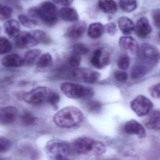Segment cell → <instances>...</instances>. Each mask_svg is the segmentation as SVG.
Masks as SVG:
<instances>
[{"mask_svg": "<svg viewBox=\"0 0 160 160\" xmlns=\"http://www.w3.org/2000/svg\"><path fill=\"white\" fill-rule=\"evenodd\" d=\"M136 65L140 66L149 72L160 61V52L155 46L144 43L141 45L137 52Z\"/></svg>", "mask_w": 160, "mask_h": 160, "instance_id": "obj_3", "label": "cell"}, {"mask_svg": "<svg viewBox=\"0 0 160 160\" xmlns=\"http://www.w3.org/2000/svg\"><path fill=\"white\" fill-rule=\"evenodd\" d=\"M105 31L110 36H114L116 34V24L113 22L109 23L104 25Z\"/></svg>", "mask_w": 160, "mask_h": 160, "instance_id": "obj_40", "label": "cell"}, {"mask_svg": "<svg viewBox=\"0 0 160 160\" xmlns=\"http://www.w3.org/2000/svg\"><path fill=\"white\" fill-rule=\"evenodd\" d=\"M86 26L85 22H77L68 28L64 34L65 37L74 40L81 38L85 32Z\"/></svg>", "mask_w": 160, "mask_h": 160, "instance_id": "obj_12", "label": "cell"}, {"mask_svg": "<svg viewBox=\"0 0 160 160\" xmlns=\"http://www.w3.org/2000/svg\"><path fill=\"white\" fill-rule=\"evenodd\" d=\"M22 122L26 125H32L35 123L36 118L31 113L25 112L22 115Z\"/></svg>", "mask_w": 160, "mask_h": 160, "instance_id": "obj_36", "label": "cell"}, {"mask_svg": "<svg viewBox=\"0 0 160 160\" xmlns=\"http://www.w3.org/2000/svg\"><path fill=\"white\" fill-rule=\"evenodd\" d=\"M6 34L10 37H15L20 33L19 23L18 21L11 19L7 21L4 24Z\"/></svg>", "mask_w": 160, "mask_h": 160, "instance_id": "obj_23", "label": "cell"}, {"mask_svg": "<svg viewBox=\"0 0 160 160\" xmlns=\"http://www.w3.org/2000/svg\"><path fill=\"white\" fill-rule=\"evenodd\" d=\"M99 8L103 13L114 14L117 12L118 6L114 0H98Z\"/></svg>", "mask_w": 160, "mask_h": 160, "instance_id": "obj_22", "label": "cell"}, {"mask_svg": "<svg viewBox=\"0 0 160 160\" xmlns=\"http://www.w3.org/2000/svg\"><path fill=\"white\" fill-rule=\"evenodd\" d=\"M119 3L121 9L127 13L132 12L137 8L136 0H119Z\"/></svg>", "mask_w": 160, "mask_h": 160, "instance_id": "obj_26", "label": "cell"}, {"mask_svg": "<svg viewBox=\"0 0 160 160\" xmlns=\"http://www.w3.org/2000/svg\"><path fill=\"white\" fill-rule=\"evenodd\" d=\"M115 79L117 81L120 83H125L128 79V74L127 72L123 71H115L114 73Z\"/></svg>", "mask_w": 160, "mask_h": 160, "instance_id": "obj_39", "label": "cell"}, {"mask_svg": "<svg viewBox=\"0 0 160 160\" xmlns=\"http://www.w3.org/2000/svg\"><path fill=\"white\" fill-rule=\"evenodd\" d=\"M153 106L152 101L142 95L137 96L130 103L132 110L138 116L141 117L148 115Z\"/></svg>", "mask_w": 160, "mask_h": 160, "instance_id": "obj_8", "label": "cell"}, {"mask_svg": "<svg viewBox=\"0 0 160 160\" xmlns=\"http://www.w3.org/2000/svg\"><path fill=\"white\" fill-rule=\"evenodd\" d=\"M15 45L19 49L34 47L38 44L30 32H20L15 37Z\"/></svg>", "mask_w": 160, "mask_h": 160, "instance_id": "obj_11", "label": "cell"}, {"mask_svg": "<svg viewBox=\"0 0 160 160\" xmlns=\"http://www.w3.org/2000/svg\"><path fill=\"white\" fill-rule=\"evenodd\" d=\"M18 111L15 107L8 106L0 109V125H7L16 121Z\"/></svg>", "mask_w": 160, "mask_h": 160, "instance_id": "obj_13", "label": "cell"}, {"mask_svg": "<svg viewBox=\"0 0 160 160\" xmlns=\"http://www.w3.org/2000/svg\"><path fill=\"white\" fill-rule=\"evenodd\" d=\"M143 124L149 129L160 130V111H154L148 114L144 120Z\"/></svg>", "mask_w": 160, "mask_h": 160, "instance_id": "obj_16", "label": "cell"}, {"mask_svg": "<svg viewBox=\"0 0 160 160\" xmlns=\"http://www.w3.org/2000/svg\"><path fill=\"white\" fill-rule=\"evenodd\" d=\"M84 119L83 114L74 106L65 107L53 116L54 123L60 127L71 128L79 126Z\"/></svg>", "mask_w": 160, "mask_h": 160, "instance_id": "obj_2", "label": "cell"}, {"mask_svg": "<svg viewBox=\"0 0 160 160\" xmlns=\"http://www.w3.org/2000/svg\"><path fill=\"white\" fill-rule=\"evenodd\" d=\"M72 150L77 154L83 156L99 157L106 151V147L102 142L88 137H79L71 144Z\"/></svg>", "mask_w": 160, "mask_h": 160, "instance_id": "obj_1", "label": "cell"}, {"mask_svg": "<svg viewBox=\"0 0 160 160\" xmlns=\"http://www.w3.org/2000/svg\"><path fill=\"white\" fill-rule=\"evenodd\" d=\"M52 1L57 4L63 6L68 7L73 3L74 0H52Z\"/></svg>", "mask_w": 160, "mask_h": 160, "instance_id": "obj_42", "label": "cell"}, {"mask_svg": "<svg viewBox=\"0 0 160 160\" xmlns=\"http://www.w3.org/2000/svg\"><path fill=\"white\" fill-rule=\"evenodd\" d=\"M60 101V97L58 94L52 90H49L47 102L54 106L59 103Z\"/></svg>", "mask_w": 160, "mask_h": 160, "instance_id": "obj_35", "label": "cell"}, {"mask_svg": "<svg viewBox=\"0 0 160 160\" xmlns=\"http://www.w3.org/2000/svg\"><path fill=\"white\" fill-rule=\"evenodd\" d=\"M148 91L150 95L153 98L160 99V83L150 86Z\"/></svg>", "mask_w": 160, "mask_h": 160, "instance_id": "obj_37", "label": "cell"}, {"mask_svg": "<svg viewBox=\"0 0 160 160\" xmlns=\"http://www.w3.org/2000/svg\"><path fill=\"white\" fill-rule=\"evenodd\" d=\"M135 33L139 37L144 38L151 33V25L147 18L142 17L137 21L135 26Z\"/></svg>", "mask_w": 160, "mask_h": 160, "instance_id": "obj_15", "label": "cell"}, {"mask_svg": "<svg viewBox=\"0 0 160 160\" xmlns=\"http://www.w3.org/2000/svg\"><path fill=\"white\" fill-rule=\"evenodd\" d=\"M130 57L126 54H122L118 57L117 61V65L118 68L122 70H127L129 67Z\"/></svg>", "mask_w": 160, "mask_h": 160, "instance_id": "obj_31", "label": "cell"}, {"mask_svg": "<svg viewBox=\"0 0 160 160\" xmlns=\"http://www.w3.org/2000/svg\"><path fill=\"white\" fill-rule=\"evenodd\" d=\"M86 108L91 113L98 114L102 110V104L98 101H92L88 102Z\"/></svg>", "mask_w": 160, "mask_h": 160, "instance_id": "obj_29", "label": "cell"}, {"mask_svg": "<svg viewBox=\"0 0 160 160\" xmlns=\"http://www.w3.org/2000/svg\"><path fill=\"white\" fill-rule=\"evenodd\" d=\"M81 55L72 52L68 56V65L72 67L76 68L79 66L81 61Z\"/></svg>", "mask_w": 160, "mask_h": 160, "instance_id": "obj_32", "label": "cell"}, {"mask_svg": "<svg viewBox=\"0 0 160 160\" xmlns=\"http://www.w3.org/2000/svg\"><path fill=\"white\" fill-rule=\"evenodd\" d=\"M72 151L71 145L67 142L52 139L45 147V151L48 157L52 160H65L70 156Z\"/></svg>", "mask_w": 160, "mask_h": 160, "instance_id": "obj_4", "label": "cell"}, {"mask_svg": "<svg viewBox=\"0 0 160 160\" xmlns=\"http://www.w3.org/2000/svg\"><path fill=\"white\" fill-rule=\"evenodd\" d=\"M124 131L127 134L129 135H135L140 138H143L146 135V132L144 127L136 120H129L127 122Z\"/></svg>", "mask_w": 160, "mask_h": 160, "instance_id": "obj_14", "label": "cell"}, {"mask_svg": "<svg viewBox=\"0 0 160 160\" xmlns=\"http://www.w3.org/2000/svg\"><path fill=\"white\" fill-rule=\"evenodd\" d=\"M105 32L104 26L99 22L93 23L89 25L88 29V35L92 39L99 38Z\"/></svg>", "mask_w": 160, "mask_h": 160, "instance_id": "obj_21", "label": "cell"}, {"mask_svg": "<svg viewBox=\"0 0 160 160\" xmlns=\"http://www.w3.org/2000/svg\"><path fill=\"white\" fill-rule=\"evenodd\" d=\"M1 8V5H0V8Z\"/></svg>", "mask_w": 160, "mask_h": 160, "instance_id": "obj_45", "label": "cell"}, {"mask_svg": "<svg viewBox=\"0 0 160 160\" xmlns=\"http://www.w3.org/2000/svg\"><path fill=\"white\" fill-rule=\"evenodd\" d=\"M5 67L14 68L20 67L24 65L23 58L17 54H10L3 57L1 61Z\"/></svg>", "mask_w": 160, "mask_h": 160, "instance_id": "obj_18", "label": "cell"}, {"mask_svg": "<svg viewBox=\"0 0 160 160\" xmlns=\"http://www.w3.org/2000/svg\"><path fill=\"white\" fill-rule=\"evenodd\" d=\"M72 52L80 55H85L89 52V49L86 45L82 43L75 44L72 47Z\"/></svg>", "mask_w": 160, "mask_h": 160, "instance_id": "obj_33", "label": "cell"}, {"mask_svg": "<svg viewBox=\"0 0 160 160\" xmlns=\"http://www.w3.org/2000/svg\"><path fill=\"white\" fill-rule=\"evenodd\" d=\"M59 15L63 20L68 22H77L79 19L78 13L76 9L68 7L62 8L60 10Z\"/></svg>", "mask_w": 160, "mask_h": 160, "instance_id": "obj_19", "label": "cell"}, {"mask_svg": "<svg viewBox=\"0 0 160 160\" xmlns=\"http://www.w3.org/2000/svg\"><path fill=\"white\" fill-rule=\"evenodd\" d=\"M11 143L7 138L0 137V153H4L9 150Z\"/></svg>", "mask_w": 160, "mask_h": 160, "instance_id": "obj_38", "label": "cell"}, {"mask_svg": "<svg viewBox=\"0 0 160 160\" xmlns=\"http://www.w3.org/2000/svg\"><path fill=\"white\" fill-rule=\"evenodd\" d=\"M41 53V51L38 49H32L27 51L23 58L24 65L27 66L32 65L40 56Z\"/></svg>", "mask_w": 160, "mask_h": 160, "instance_id": "obj_25", "label": "cell"}, {"mask_svg": "<svg viewBox=\"0 0 160 160\" xmlns=\"http://www.w3.org/2000/svg\"><path fill=\"white\" fill-rule=\"evenodd\" d=\"M52 63L51 54L48 53L44 54L39 56L36 63V65L40 68H45L50 66Z\"/></svg>", "mask_w": 160, "mask_h": 160, "instance_id": "obj_27", "label": "cell"}, {"mask_svg": "<svg viewBox=\"0 0 160 160\" xmlns=\"http://www.w3.org/2000/svg\"><path fill=\"white\" fill-rule=\"evenodd\" d=\"M158 38H159V41L160 42V32L159 33V34Z\"/></svg>", "mask_w": 160, "mask_h": 160, "instance_id": "obj_43", "label": "cell"}, {"mask_svg": "<svg viewBox=\"0 0 160 160\" xmlns=\"http://www.w3.org/2000/svg\"><path fill=\"white\" fill-rule=\"evenodd\" d=\"M152 18L154 24L157 28L160 29V9H154L152 12Z\"/></svg>", "mask_w": 160, "mask_h": 160, "instance_id": "obj_41", "label": "cell"}, {"mask_svg": "<svg viewBox=\"0 0 160 160\" xmlns=\"http://www.w3.org/2000/svg\"><path fill=\"white\" fill-rule=\"evenodd\" d=\"M12 14V9L10 7L4 6L0 8V20L4 21L10 18Z\"/></svg>", "mask_w": 160, "mask_h": 160, "instance_id": "obj_34", "label": "cell"}, {"mask_svg": "<svg viewBox=\"0 0 160 160\" xmlns=\"http://www.w3.org/2000/svg\"><path fill=\"white\" fill-rule=\"evenodd\" d=\"M49 90L44 86H39L23 94L25 102L34 105H39L47 102Z\"/></svg>", "mask_w": 160, "mask_h": 160, "instance_id": "obj_7", "label": "cell"}, {"mask_svg": "<svg viewBox=\"0 0 160 160\" xmlns=\"http://www.w3.org/2000/svg\"><path fill=\"white\" fill-rule=\"evenodd\" d=\"M38 43L49 45L52 43L51 38L45 31L41 30H33L30 32Z\"/></svg>", "mask_w": 160, "mask_h": 160, "instance_id": "obj_24", "label": "cell"}, {"mask_svg": "<svg viewBox=\"0 0 160 160\" xmlns=\"http://www.w3.org/2000/svg\"><path fill=\"white\" fill-rule=\"evenodd\" d=\"M20 23L25 27L33 28L38 25V22L35 20L29 18L24 15H20L18 17Z\"/></svg>", "mask_w": 160, "mask_h": 160, "instance_id": "obj_28", "label": "cell"}, {"mask_svg": "<svg viewBox=\"0 0 160 160\" xmlns=\"http://www.w3.org/2000/svg\"><path fill=\"white\" fill-rule=\"evenodd\" d=\"M1 26H0V33H1Z\"/></svg>", "mask_w": 160, "mask_h": 160, "instance_id": "obj_44", "label": "cell"}, {"mask_svg": "<svg viewBox=\"0 0 160 160\" xmlns=\"http://www.w3.org/2000/svg\"><path fill=\"white\" fill-rule=\"evenodd\" d=\"M118 27L120 31L125 35H128L135 30V24L129 18L122 17L118 19Z\"/></svg>", "mask_w": 160, "mask_h": 160, "instance_id": "obj_20", "label": "cell"}, {"mask_svg": "<svg viewBox=\"0 0 160 160\" xmlns=\"http://www.w3.org/2000/svg\"><path fill=\"white\" fill-rule=\"evenodd\" d=\"M73 77L78 80L86 83H94L100 78L99 72L87 68L78 67L75 68L72 73Z\"/></svg>", "mask_w": 160, "mask_h": 160, "instance_id": "obj_9", "label": "cell"}, {"mask_svg": "<svg viewBox=\"0 0 160 160\" xmlns=\"http://www.w3.org/2000/svg\"><path fill=\"white\" fill-rule=\"evenodd\" d=\"M37 18H39L48 26H54L58 20V10L53 3L49 1L42 3L36 7Z\"/></svg>", "mask_w": 160, "mask_h": 160, "instance_id": "obj_6", "label": "cell"}, {"mask_svg": "<svg viewBox=\"0 0 160 160\" xmlns=\"http://www.w3.org/2000/svg\"><path fill=\"white\" fill-rule=\"evenodd\" d=\"M110 62L111 57L109 53L100 48L94 51L90 59L92 65L98 69H102L107 66Z\"/></svg>", "mask_w": 160, "mask_h": 160, "instance_id": "obj_10", "label": "cell"}, {"mask_svg": "<svg viewBox=\"0 0 160 160\" xmlns=\"http://www.w3.org/2000/svg\"><path fill=\"white\" fill-rule=\"evenodd\" d=\"M118 44L121 49L129 51L132 53H137L139 48L137 41L133 38L128 36L121 37Z\"/></svg>", "mask_w": 160, "mask_h": 160, "instance_id": "obj_17", "label": "cell"}, {"mask_svg": "<svg viewBox=\"0 0 160 160\" xmlns=\"http://www.w3.org/2000/svg\"><path fill=\"white\" fill-rule=\"evenodd\" d=\"M61 89L67 97L74 99L89 98L94 95V90L91 87L73 83H64L61 85Z\"/></svg>", "mask_w": 160, "mask_h": 160, "instance_id": "obj_5", "label": "cell"}, {"mask_svg": "<svg viewBox=\"0 0 160 160\" xmlns=\"http://www.w3.org/2000/svg\"><path fill=\"white\" fill-rule=\"evenodd\" d=\"M12 46L11 42L5 37H0V54H5L11 51Z\"/></svg>", "mask_w": 160, "mask_h": 160, "instance_id": "obj_30", "label": "cell"}]
</instances>
